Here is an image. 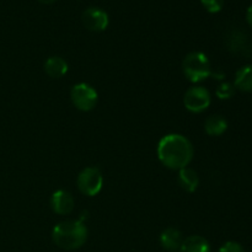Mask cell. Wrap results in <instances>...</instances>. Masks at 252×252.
<instances>
[{
    "instance_id": "obj_1",
    "label": "cell",
    "mask_w": 252,
    "mask_h": 252,
    "mask_svg": "<svg viewBox=\"0 0 252 252\" xmlns=\"http://www.w3.org/2000/svg\"><path fill=\"white\" fill-rule=\"evenodd\" d=\"M158 158L165 167L179 171L189 167L193 159V147L185 135L177 133L166 134L159 140Z\"/></svg>"
},
{
    "instance_id": "obj_2",
    "label": "cell",
    "mask_w": 252,
    "mask_h": 252,
    "mask_svg": "<svg viewBox=\"0 0 252 252\" xmlns=\"http://www.w3.org/2000/svg\"><path fill=\"white\" fill-rule=\"evenodd\" d=\"M53 243L63 250H76L85 244L88 228L83 220H65L57 224L52 231Z\"/></svg>"
},
{
    "instance_id": "obj_3",
    "label": "cell",
    "mask_w": 252,
    "mask_h": 252,
    "mask_svg": "<svg viewBox=\"0 0 252 252\" xmlns=\"http://www.w3.org/2000/svg\"><path fill=\"white\" fill-rule=\"evenodd\" d=\"M182 70L187 80L201 83L212 75V66L208 57L202 52H191L182 62Z\"/></svg>"
},
{
    "instance_id": "obj_4",
    "label": "cell",
    "mask_w": 252,
    "mask_h": 252,
    "mask_svg": "<svg viewBox=\"0 0 252 252\" xmlns=\"http://www.w3.org/2000/svg\"><path fill=\"white\" fill-rule=\"evenodd\" d=\"M70 98L73 105L83 112H89L94 110L97 105L98 95L97 91L91 85L86 83L76 84L71 88Z\"/></svg>"
},
{
    "instance_id": "obj_5",
    "label": "cell",
    "mask_w": 252,
    "mask_h": 252,
    "mask_svg": "<svg viewBox=\"0 0 252 252\" xmlns=\"http://www.w3.org/2000/svg\"><path fill=\"white\" fill-rule=\"evenodd\" d=\"M103 185V176L100 170L95 166H89L81 170L76 180L79 191L89 197H94L101 191Z\"/></svg>"
},
{
    "instance_id": "obj_6",
    "label": "cell",
    "mask_w": 252,
    "mask_h": 252,
    "mask_svg": "<svg viewBox=\"0 0 252 252\" xmlns=\"http://www.w3.org/2000/svg\"><path fill=\"white\" fill-rule=\"evenodd\" d=\"M184 105L192 113L203 112L211 105V94L203 86H191L185 93Z\"/></svg>"
},
{
    "instance_id": "obj_7",
    "label": "cell",
    "mask_w": 252,
    "mask_h": 252,
    "mask_svg": "<svg viewBox=\"0 0 252 252\" xmlns=\"http://www.w3.org/2000/svg\"><path fill=\"white\" fill-rule=\"evenodd\" d=\"M81 21L84 27L91 32H102L107 29L110 24L108 14L101 7H88L81 15Z\"/></svg>"
},
{
    "instance_id": "obj_8",
    "label": "cell",
    "mask_w": 252,
    "mask_h": 252,
    "mask_svg": "<svg viewBox=\"0 0 252 252\" xmlns=\"http://www.w3.org/2000/svg\"><path fill=\"white\" fill-rule=\"evenodd\" d=\"M74 197L70 192L58 189L54 192L51 197V207L54 213L59 216H66L70 214L74 209Z\"/></svg>"
},
{
    "instance_id": "obj_9",
    "label": "cell",
    "mask_w": 252,
    "mask_h": 252,
    "mask_svg": "<svg viewBox=\"0 0 252 252\" xmlns=\"http://www.w3.org/2000/svg\"><path fill=\"white\" fill-rule=\"evenodd\" d=\"M184 243V236L181 231L175 228H167L160 234V244L169 252H179Z\"/></svg>"
},
{
    "instance_id": "obj_10",
    "label": "cell",
    "mask_w": 252,
    "mask_h": 252,
    "mask_svg": "<svg viewBox=\"0 0 252 252\" xmlns=\"http://www.w3.org/2000/svg\"><path fill=\"white\" fill-rule=\"evenodd\" d=\"M177 182L182 189H185L189 193H193L199 186V176L193 169L185 167V169L179 170Z\"/></svg>"
},
{
    "instance_id": "obj_11",
    "label": "cell",
    "mask_w": 252,
    "mask_h": 252,
    "mask_svg": "<svg viewBox=\"0 0 252 252\" xmlns=\"http://www.w3.org/2000/svg\"><path fill=\"white\" fill-rule=\"evenodd\" d=\"M44 71L52 79H59L68 71V63L62 57H51L44 62Z\"/></svg>"
},
{
    "instance_id": "obj_12",
    "label": "cell",
    "mask_w": 252,
    "mask_h": 252,
    "mask_svg": "<svg viewBox=\"0 0 252 252\" xmlns=\"http://www.w3.org/2000/svg\"><path fill=\"white\" fill-rule=\"evenodd\" d=\"M228 129V121L220 115H212L204 121V130L208 135L219 137Z\"/></svg>"
},
{
    "instance_id": "obj_13",
    "label": "cell",
    "mask_w": 252,
    "mask_h": 252,
    "mask_svg": "<svg viewBox=\"0 0 252 252\" xmlns=\"http://www.w3.org/2000/svg\"><path fill=\"white\" fill-rule=\"evenodd\" d=\"M179 252H211V245L203 236L191 235L184 239Z\"/></svg>"
},
{
    "instance_id": "obj_14",
    "label": "cell",
    "mask_w": 252,
    "mask_h": 252,
    "mask_svg": "<svg viewBox=\"0 0 252 252\" xmlns=\"http://www.w3.org/2000/svg\"><path fill=\"white\" fill-rule=\"evenodd\" d=\"M234 86L244 93L252 91V65H244L236 71Z\"/></svg>"
},
{
    "instance_id": "obj_15",
    "label": "cell",
    "mask_w": 252,
    "mask_h": 252,
    "mask_svg": "<svg viewBox=\"0 0 252 252\" xmlns=\"http://www.w3.org/2000/svg\"><path fill=\"white\" fill-rule=\"evenodd\" d=\"M230 46L231 51L235 53H240V52L246 49V36L241 31H234L230 36Z\"/></svg>"
},
{
    "instance_id": "obj_16",
    "label": "cell",
    "mask_w": 252,
    "mask_h": 252,
    "mask_svg": "<svg viewBox=\"0 0 252 252\" xmlns=\"http://www.w3.org/2000/svg\"><path fill=\"white\" fill-rule=\"evenodd\" d=\"M235 86L231 83H221L219 84L216 90V95L219 100H229L235 95Z\"/></svg>"
},
{
    "instance_id": "obj_17",
    "label": "cell",
    "mask_w": 252,
    "mask_h": 252,
    "mask_svg": "<svg viewBox=\"0 0 252 252\" xmlns=\"http://www.w3.org/2000/svg\"><path fill=\"white\" fill-rule=\"evenodd\" d=\"M201 4L208 12L217 14L223 9L224 0H201Z\"/></svg>"
},
{
    "instance_id": "obj_18",
    "label": "cell",
    "mask_w": 252,
    "mask_h": 252,
    "mask_svg": "<svg viewBox=\"0 0 252 252\" xmlns=\"http://www.w3.org/2000/svg\"><path fill=\"white\" fill-rule=\"evenodd\" d=\"M219 252H245V250L236 241H228L219 249Z\"/></svg>"
},
{
    "instance_id": "obj_19",
    "label": "cell",
    "mask_w": 252,
    "mask_h": 252,
    "mask_svg": "<svg viewBox=\"0 0 252 252\" xmlns=\"http://www.w3.org/2000/svg\"><path fill=\"white\" fill-rule=\"evenodd\" d=\"M246 21H248V24L252 27V5L249 6L248 11H246Z\"/></svg>"
},
{
    "instance_id": "obj_20",
    "label": "cell",
    "mask_w": 252,
    "mask_h": 252,
    "mask_svg": "<svg viewBox=\"0 0 252 252\" xmlns=\"http://www.w3.org/2000/svg\"><path fill=\"white\" fill-rule=\"evenodd\" d=\"M37 1L41 2V4H44V5H51V4H54L57 0H37Z\"/></svg>"
}]
</instances>
